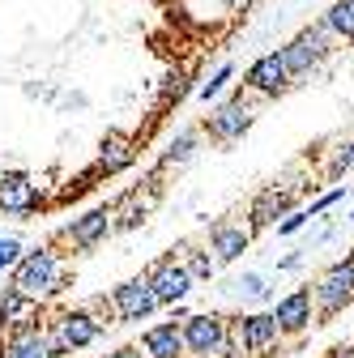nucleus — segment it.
Here are the masks:
<instances>
[{"label": "nucleus", "instance_id": "nucleus-1", "mask_svg": "<svg viewBox=\"0 0 354 358\" xmlns=\"http://www.w3.org/2000/svg\"><path fill=\"white\" fill-rule=\"evenodd\" d=\"M13 286L30 299H48L60 290V260L52 248H34V252H22V260L13 264Z\"/></svg>", "mask_w": 354, "mask_h": 358}, {"label": "nucleus", "instance_id": "nucleus-2", "mask_svg": "<svg viewBox=\"0 0 354 358\" xmlns=\"http://www.w3.org/2000/svg\"><path fill=\"white\" fill-rule=\"evenodd\" d=\"M312 294H316V303H320V316H325V320L337 316V311L354 299V256L329 264L325 273H320V282H316Z\"/></svg>", "mask_w": 354, "mask_h": 358}, {"label": "nucleus", "instance_id": "nucleus-3", "mask_svg": "<svg viewBox=\"0 0 354 358\" xmlns=\"http://www.w3.org/2000/svg\"><path fill=\"white\" fill-rule=\"evenodd\" d=\"M329 38H333V30L320 22V26H312V30H303L295 43H286V48H282V60H286L290 77H299V73H307L312 64H320V60L329 56Z\"/></svg>", "mask_w": 354, "mask_h": 358}, {"label": "nucleus", "instance_id": "nucleus-4", "mask_svg": "<svg viewBox=\"0 0 354 358\" xmlns=\"http://www.w3.org/2000/svg\"><path fill=\"white\" fill-rule=\"evenodd\" d=\"M146 282H150V290L158 294V303H184L188 294H192V273H188V268L180 264V260H175V256H162L154 268H150V273H146Z\"/></svg>", "mask_w": 354, "mask_h": 358}, {"label": "nucleus", "instance_id": "nucleus-5", "mask_svg": "<svg viewBox=\"0 0 354 358\" xmlns=\"http://www.w3.org/2000/svg\"><path fill=\"white\" fill-rule=\"evenodd\" d=\"M111 307L120 311V320L137 324V320L154 316V307H158V294L150 290V282H146V278H132V282L115 286V294H111Z\"/></svg>", "mask_w": 354, "mask_h": 358}, {"label": "nucleus", "instance_id": "nucleus-6", "mask_svg": "<svg viewBox=\"0 0 354 358\" xmlns=\"http://www.w3.org/2000/svg\"><path fill=\"white\" fill-rule=\"evenodd\" d=\"M180 333H184V350L209 358V354H218V345H222V337H227V320H218V316H184Z\"/></svg>", "mask_w": 354, "mask_h": 358}, {"label": "nucleus", "instance_id": "nucleus-7", "mask_svg": "<svg viewBox=\"0 0 354 358\" xmlns=\"http://www.w3.org/2000/svg\"><path fill=\"white\" fill-rule=\"evenodd\" d=\"M205 128H209V137H213V141H239L243 132L252 128V111L243 107V99H235V103H222L218 111H209Z\"/></svg>", "mask_w": 354, "mask_h": 358}, {"label": "nucleus", "instance_id": "nucleus-8", "mask_svg": "<svg viewBox=\"0 0 354 358\" xmlns=\"http://www.w3.org/2000/svg\"><path fill=\"white\" fill-rule=\"evenodd\" d=\"M248 90H256V94H278V90L290 85V69L282 60V52H269V56H260L252 69H248Z\"/></svg>", "mask_w": 354, "mask_h": 358}, {"label": "nucleus", "instance_id": "nucleus-9", "mask_svg": "<svg viewBox=\"0 0 354 358\" xmlns=\"http://www.w3.org/2000/svg\"><path fill=\"white\" fill-rule=\"evenodd\" d=\"M0 358H48V341H43V329L34 320V311L13 324V337H9L5 350H0Z\"/></svg>", "mask_w": 354, "mask_h": 358}, {"label": "nucleus", "instance_id": "nucleus-10", "mask_svg": "<svg viewBox=\"0 0 354 358\" xmlns=\"http://www.w3.org/2000/svg\"><path fill=\"white\" fill-rule=\"evenodd\" d=\"M56 333L64 337V345H69V354H73V350H85L90 341H99L103 324L90 316V307H81V311H64V316L56 320Z\"/></svg>", "mask_w": 354, "mask_h": 358}, {"label": "nucleus", "instance_id": "nucleus-11", "mask_svg": "<svg viewBox=\"0 0 354 358\" xmlns=\"http://www.w3.org/2000/svg\"><path fill=\"white\" fill-rule=\"evenodd\" d=\"M43 205V196H38V184H30L26 175H5L0 179V209L5 213H34Z\"/></svg>", "mask_w": 354, "mask_h": 358}, {"label": "nucleus", "instance_id": "nucleus-12", "mask_svg": "<svg viewBox=\"0 0 354 358\" xmlns=\"http://www.w3.org/2000/svg\"><path fill=\"white\" fill-rule=\"evenodd\" d=\"M274 320H278V329H282V333H299V329H307V320H312V290L299 286L295 294L278 299Z\"/></svg>", "mask_w": 354, "mask_h": 358}, {"label": "nucleus", "instance_id": "nucleus-13", "mask_svg": "<svg viewBox=\"0 0 354 358\" xmlns=\"http://www.w3.org/2000/svg\"><path fill=\"white\" fill-rule=\"evenodd\" d=\"M278 333H282V329H278V320H274V311H252V316H243L239 329H235V337H239L243 350H264V345H274Z\"/></svg>", "mask_w": 354, "mask_h": 358}, {"label": "nucleus", "instance_id": "nucleus-14", "mask_svg": "<svg viewBox=\"0 0 354 358\" xmlns=\"http://www.w3.org/2000/svg\"><path fill=\"white\" fill-rule=\"evenodd\" d=\"M111 209H90L85 217H77L73 227H64V239L73 243V248H94L107 231H111Z\"/></svg>", "mask_w": 354, "mask_h": 358}, {"label": "nucleus", "instance_id": "nucleus-15", "mask_svg": "<svg viewBox=\"0 0 354 358\" xmlns=\"http://www.w3.org/2000/svg\"><path fill=\"white\" fill-rule=\"evenodd\" d=\"M248 243H252V231H248V227H213V231H209V252H213L218 264L239 260V256L248 252Z\"/></svg>", "mask_w": 354, "mask_h": 358}, {"label": "nucleus", "instance_id": "nucleus-16", "mask_svg": "<svg viewBox=\"0 0 354 358\" xmlns=\"http://www.w3.org/2000/svg\"><path fill=\"white\" fill-rule=\"evenodd\" d=\"M141 350H146V358H180V354H184V333H180V324H175V320L154 324V329L141 337Z\"/></svg>", "mask_w": 354, "mask_h": 358}, {"label": "nucleus", "instance_id": "nucleus-17", "mask_svg": "<svg viewBox=\"0 0 354 358\" xmlns=\"http://www.w3.org/2000/svg\"><path fill=\"white\" fill-rule=\"evenodd\" d=\"M295 209V196H290V188H264L256 201H252V209H248V217H252V227H269L274 217H282V213H290Z\"/></svg>", "mask_w": 354, "mask_h": 358}, {"label": "nucleus", "instance_id": "nucleus-18", "mask_svg": "<svg viewBox=\"0 0 354 358\" xmlns=\"http://www.w3.org/2000/svg\"><path fill=\"white\" fill-rule=\"evenodd\" d=\"M132 158H137L132 141L120 137V132H107V137H103V150H99V171H103V175H120V171L132 166Z\"/></svg>", "mask_w": 354, "mask_h": 358}, {"label": "nucleus", "instance_id": "nucleus-19", "mask_svg": "<svg viewBox=\"0 0 354 358\" xmlns=\"http://www.w3.org/2000/svg\"><path fill=\"white\" fill-rule=\"evenodd\" d=\"M30 311H34V299L22 294L17 286H9L5 294H0V324H17L22 316H30Z\"/></svg>", "mask_w": 354, "mask_h": 358}, {"label": "nucleus", "instance_id": "nucleus-20", "mask_svg": "<svg viewBox=\"0 0 354 358\" xmlns=\"http://www.w3.org/2000/svg\"><path fill=\"white\" fill-rule=\"evenodd\" d=\"M325 26L337 38H354V0H333V9L325 13Z\"/></svg>", "mask_w": 354, "mask_h": 358}, {"label": "nucleus", "instance_id": "nucleus-21", "mask_svg": "<svg viewBox=\"0 0 354 358\" xmlns=\"http://www.w3.org/2000/svg\"><path fill=\"white\" fill-rule=\"evenodd\" d=\"M192 150H197V128H184L180 137H175V141L162 150V162H158V166H180V162L192 158Z\"/></svg>", "mask_w": 354, "mask_h": 358}, {"label": "nucleus", "instance_id": "nucleus-22", "mask_svg": "<svg viewBox=\"0 0 354 358\" xmlns=\"http://www.w3.org/2000/svg\"><path fill=\"white\" fill-rule=\"evenodd\" d=\"M231 73H235L231 64H218V69H213V77H209V81L197 90V94H201V103H213L218 94H222V90H227V81H231Z\"/></svg>", "mask_w": 354, "mask_h": 358}, {"label": "nucleus", "instance_id": "nucleus-23", "mask_svg": "<svg viewBox=\"0 0 354 358\" xmlns=\"http://www.w3.org/2000/svg\"><path fill=\"white\" fill-rule=\"evenodd\" d=\"M184 268L192 273V282H209V278H213V268H218V260H213L209 252H192Z\"/></svg>", "mask_w": 354, "mask_h": 358}, {"label": "nucleus", "instance_id": "nucleus-24", "mask_svg": "<svg viewBox=\"0 0 354 358\" xmlns=\"http://www.w3.org/2000/svg\"><path fill=\"white\" fill-rule=\"evenodd\" d=\"M307 222H312V209H290V213H282V222H278V235L286 239V235H295V231H303Z\"/></svg>", "mask_w": 354, "mask_h": 358}, {"label": "nucleus", "instance_id": "nucleus-25", "mask_svg": "<svg viewBox=\"0 0 354 358\" xmlns=\"http://www.w3.org/2000/svg\"><path fill=\"white\" fill-rule=\"evenodd\" d=\"M235 286H239V294H243V299H269V286H264V278H260V273H243Z\"/></svg>", "mask_w": 354, "mask_h": 358}, {"label": "nucleus", "instance_id": "nucleus-26", "mask_svg": "<svg viewBox=\"0 0 354 358\" xmlns=\"http://www.w3.org/2000/svg\"><path fill=\"white\" fill-rule=\"evenodd\" d=\"M22 260V243L13 239V235H0V273H5V268H13Z\"/></svg>", "mask_w": 354, "mask_h": 358}, {"label": "nucleus", "instance_id": "nucleus-27", "mask_svg": "<svg viewBox=\"0 0 354 358\" xmlns=\"http://www.w3.org/2000/svg\"><path fill=\"white\" fill-rule=\"evenodd\" d=\"M341 196H346V188H333V192H325L320 201H312L307 209H312V217H320V213H329V209H333V205H337Z\"/></svg>", "mask_w": 354, "mask_h": 358}, {"label": "nucleus", "instance_id": "nucleus-28", "mask_svg": "<svg viewBox=\"0 0 354 358\" xmlns=\"http://www.w3.org/2000/svg\"><path fill=\"white\" fill-rule=\"evenodd\" d=\"M329 171H333V175H341V171H354V137L346 141V150L333 158V166H329Z\"/></svg>", "mask_w": 354, "mask_h": 358}, {"label": "nucleus", "instance_id": "nucleus-29", "mask_svg": "<svg viewBox=\"0 0 354 358\" xmlns=\"http://www.w3.org/2000/svg\"><path fill=\"white\" fill-rule=\"evenodd\" d=\"M43 341H48V358H64L69 354V345H64V337L52 329V333H43Z\"/></svg>", "mask_w": 354, "mask_h": 358}, {"label": "nucleus", "instance_id": "nucleus-30", "mask_svg": "<svg viewBox=\"0 0 354 358\" xmlns=\"http://www.w3.org/2000/svg\"><path fill=\"white\" fill-rule=\"evenodd\" d=\"M299 264H303V256H299V252H290V256H282V260H278V268H286V273H290V268H299Z\"/></svg>", "mask_w": 354, "mask_h": 358}, {"label": "nucleus", "instance_id": "nucleus-31", "mask_svg": "<svg viewBox=\"0 0 354 358\" xmlns=\"http://www.w3.org/2000/svg\"><path fill=\"white\" fill-rule=\"evenodd\" d=\"M107 358H146L137 345H124V350H115V354H107Z\"/></svg>", "mask_w": 354, "mask_h": 358}, {"label": "nucleus", "instance_id": "nucleus-32", "mask_svg": "<svg viewBox=\"0 0 354 358\" xmlns=\"http://www.w3.org/2000/svg\"><path fill=\"white\" fill-rule=\"evenodd\" d=\"M329 358H354V345H337V350H333Z\"/></svg>", "mask_w": 354, "mask_h": 358}, {"label": "nucleus", "instance_id": "nucleus-33", "mask_svg": "<svg viewBox=\"0 0 354 358\" xmlns=\"http://www.w3.org/2000/svg\"><path fill=\"white\" fill-rule=\"evenodd\" d=\"M243 5H252V0H243Z\"/></svg>", "mask_w": 354, "mask_h": 358}, {"label": "nucleus", "instance_id": "nucleus-34", "mask_svg": "<svg viewBox=\"0 0 354 358\" xmlns=\"http://www.w3.org/2000/svg\"><path fill=\"white\" fill-rule=\"evenodd\" d=\"M350 222H354V213H350Z\"/></svg>", "mask_w": 354, "mask_h": 358}]
</instances>
